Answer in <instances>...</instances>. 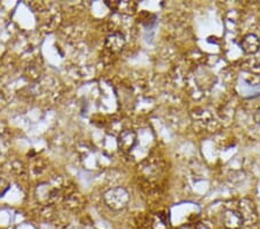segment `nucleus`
Instances as JSON below:
<instances>
[{
    "mask_svg": "<svg viewBox=\"0 0 260 229\" xmlns=\"http://www.w3.org/2000/svg\"><path fill=\"white\" fill-rule=\"evenodd\" d=\"M103 201L106 205L114 211L124 210L129 203L128 191L123 186H116L107 190L103 194Z\"/></svg>",
    "mask_w": 260,
    "mask_h": 229,
    "instance_id": "nucleus-1",
    "label": "nucleus"
},
{
    "mask_svg": "<svg viewBox=\"0 0 260 229\" xmlns=\"http://www.w3.org/2000/svg\"><path fill=\"white\" fill-rule=\"evenodd\" d=\"M221 221L225 229H242L245 226L244 218L238 208H227L222 213Z\"/></svg>",
    "mask_w": 260,
    "mask_h": 229,
    "instance_id": "nucleus-2",
    "label": "nucleus"
},
{
    "mask_svg": "<svg viewBox=\"0 0 260 229\" xmlns=\"http://www.w3.org/2000/svg\"><path fill=\"white\" fill-rule=\"evenodd\" d=\"M138 143V135L136 131L131 130V128H126V130L121 131L117 139V144H118V148L125 154H128L133 151V148L137 146Z\"/></svg>",
    "mask_w": 260,
    "mask_h": 229,
    "instance_id": "nucleus-3",
    "label": "nucleus"
},
{
    "mask_svg": "<svg viewBox=\"0 0 260 229\" xmlns=\"http://www.w3.org/2000/svg\"><path fill=\"white\" fill-rule=\"evenodd\" d=\"M238 210L244 218V222L247 226H252L257 220V210H255V206L253 202H251L250 199H242L240 202V205H238Z\"/></svg>",
    "mask_w": 260,
    "mask_h": 229,
    "instance_id": "nucleus-4",
    "label": "nucleus"
},
{
    "mask_svg": "<svg viewBox=\"0 0 260 229\" xmlns=\"http://www.w3.org/2000/svg\"><path fill=\"white\" fill-rule=\"evenodd\" d=\"M126 44V39L123 32L112 31L107 36L106 39V48L111 52H120Z\"/></svg>",
    "mask_w": 260,
    "mask_h": 229,
    "instance_id": "nucleus-5",
    "label": "nucleus"
},
{
    "mask_svg": "<svg viewBox=\"0 0 260 229\" xmlns=\"http://www.w3.org/2000/svg\"><path fill=\"white\" fill-rule=\"evenodd\" d=\"M240 45L245 53L253 55V53H257L259 51L260 40L257 35L253 34V32H250V34H246L243 36Z\"/></svg>",
    "mask_w": 260,
    "mask_h": 229,
    "instance_id": "nucleus-6",
    "label": "nucleus"
},
{
    "mask_svg": "<svg viewBox=\"0 0 260 229\" xmlns=\"http://www.w3.org/2000/svg\"><path fill=\"white\" fill-rule=\"evenodd\" d=\"M107 5L111 8V10H115L118 12L119 14L123 15H132L136 13L137 11V3L134 2H112V3H106Z\"/></svg>",
    "mask_w": 260,
    "mask_h": 229,
    "instance_id": "nucleus-7",
    "label": "nucleus"
},
{
    "mask_svg": "<svg viewBox=\"0 0 260 229\" xmlns=\"http://www.w3.org/2000/svg\"><path fill=\"white\" fill-rule=\"evenodd\" d=\"M152 229H169V221L165 213H157L152 219Z\"/></svg>",
    "mask_w": 260,
    "mask_h": 229,
    "instance_id": "nucleus-8",
    "label": "nucleus"
},
{
    "mask_svg": "<svg viewBox=\"0 0 260 229\" xmlns=\"http://www.w3.org/2000/svg\"><path fill=\"white\" fill-rule=\"evenodd\" d=\"M11 189V183L5 178L0 177V197L5 195Z\"/></svg>",
    "mask_w": 260,
    "mask_h": 229,
    "instance_id": "nucleus-9",
    "label": "nucleus"
},
{
    "mask_svg": "<svg viewBox=\"0 0 260 229\" xmlns=\"http://www.w3.org/2000/svg\"><path fill=\"white\" fill-rule=\"evenodd\" d=\"M253 120L257 124H260V108H258L257 110L254 111V114H253Z\"/></svg>",
    "mask_w": 260,
    "mask_h": 229,
    "instance_id": "nucleus-10",
    "label": "nucleus"
}]
</instances>
